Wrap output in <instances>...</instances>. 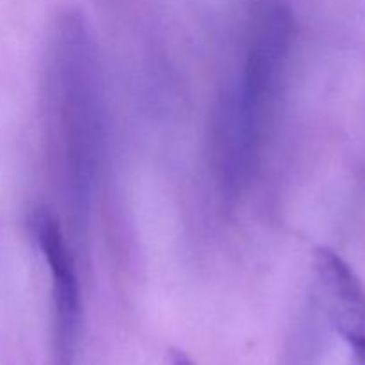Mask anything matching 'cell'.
<instances>
[{"mask_svg": "<svg viewBox=\"0 0 365 365\" xmlns=\"http://www.w3.org/2000/svg\"><path fill=\"white\" fill-rule=\"evenodd\" d=\"M52 103L59 134L66 205L86 225L102 148V88L95 43L84 16L66 11L53 25Z\"/></svg>", "mask_w": 365, "mask_h": 365, "instance_id": "6da1fadb", "label": "cell"}, {"mask_svg": "<svg viewBox=\"0 0 365 365\" xmlns=\"http://www.w3.org/2000/svg\"><path fill=\"white\" fill-rule=\"evenodd\" d=\"M292 39V14L280 0H264L253 13L239 88L223 96L216 120L221 184L237 192L259 159Z\"/></svg>", "mask_w": 365, "mask_h": 365, "instance_id": "7a4b0ae2", "label": "cell"}, {"mask_svg": "<svg viewBox=\"0 0 365 365\" xmlns=\"http://www.w3.org/2000/svg\"><path fill=\"white\" fill-rule=\"evenodd\" d=\"M31 230L52 277L53 365H71L81 330V291L75 262L61 225L45 207L31 214Z\"/></svg>", "mask_w": 365, "mask_h": 365, "instance_id": "3957f363", "label": "cell"}, {"mask_svg": "<svg viewBox=\"0 0 365 365\" xmlns=\"http://www.w3.org/2000/svg\"><path fill=\"white\" fill-rule=\"evenodd\" d=\"M316 271L342 337L349 344L364 342L365 287L360 278L349 264L330 248H319L316 252Z\"/></svg>", "mask_w": 365, "mask_h": 365, "instance_id": "277c9868", "label": "cell"}, {"mask_svg": "<svg viewBox=\"0 0 365 365\" xmlns=\"http://www.w3.org/2000/svg\"><path fill=\"white\" fill-rule=\"evenodd\" d=\"M351 348H353V351H355L356 364L365 365V341L364 342H355V344H351Z\"/></svg>", "mask_w": 365, "mask_h": 365, "instance_id": "5b68a950", "label": "cell"}, {"mask_svg": "<svg viewBox=\"0 0 365 365\" xmlns=\"http://www.w3.org/2000/svg\"><path fill=\"white\" fill-rule=\"evenodd\" d=\"M171 365H195L184 353L180 351H173L171 353Z\"/></svg>", "mask_w": 365, "mask_h": 365, "instance_id": "8992f818", "label": "cell"}]
</instances>
